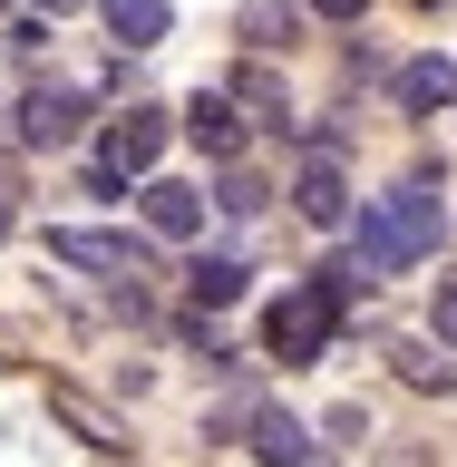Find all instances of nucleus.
<instances>
[{
	"instance_id": "nucleus-20",
	"label": "nucleus",
	"mask_w": 457,
	"mask_h": 467,
	"mask_svg": "<svg viewBox=\"0 0 457 467\" xmlns=\"http://www.w3.org/2000/svg\"><path fill=\"white\" fill-rule=\"evenodd\" d=\"M429 331L457 350V283H438V302H429Z\"/></svg>"
},
{
	"instance_id": "nucleus-8",
	"label": "nucleus",
	"mask_w": 457,
	"mask_h": 467,
	"mask_svg": "<svg viewBox=\"0 0 457 467\" xmlns=\"http://www.w3.org/2000/svg\"><path fill=\"white\" fill-rule=\"evenodd\" d=\"M350 263H360V283H389V273H400V263H419V254H409V244H400V224L370 204V214L350 224Z\"/></svg>"
},
{
	"instance_id": "nucleus-11",
	"label": "nucleus",
	"mask_w": 457,
	"mask_h": 467,
	"mask_svg": "<svg viewBox=\"0 0 457 467\" xmlns=\"http://www.w3.org/2000/svg\"><path fill=\"white\" fill-rule=\"evenodd\" d=\"M389 88H400V108H409V117H438V108L457 98V58H409Z\"/></svg>"
},
{
	"instance_id": "nucleus-10",
	"label": "nucleus",
	"mask_w": 457,
	"mask_h": 467,
	"mask_svg": "<svg viewBox=\"0 0 457 467\" xmlns=\"http://www.w3.org/2000/svg\"><path fill=\"white\" fill-rule=\"evenodd\" d=\"M302 20H312V0H244V10H234L244 49H292V39H302Z\"/></svg>"
},
{
	"instance_id": "nucleus-15",
	"label": "nucleus",
	"mask_w": 457,
	"mask_h": 467,
	"mask_svg": "<svg viewBox=\"0 0 457 467\" xmlns=\"http://www.w3.org/2000/svg\"><path fill=\"white\" fill-rule=\"evenodd\" d=\"M214 204H224L234 224H254L263 204H273V185H263V175H254V166H244V156H234V166H224V185H214Z\"/></svg>"
},
{
	"instance_id": "nucleus-14",
	"label": "nucleus",
	"mask_w": 457,
	"mask_h": 467,
	"mask_svg": "<svg viewBox=\"0 0 457 467\" xmlns=\"http://www.w3.org/2000/svg\"><path fill=\"white\" fill-rule=\"evenodd\" d=\"M244 438H254L263 467H292L302 448H312V438H302V419H283V409H254V429H244Z\"/></svg>"
},
{
	"instance_id": "nucleus-18",
	"label": "nucleus",
	"mask_w": 457,
	"mask_h": 467,
	"mask_svg": "<svg viewBox=\"0 0 457 467\" xmlns=\"http://www.w3.org/2000/svg\"><path fill=\"white\" fill-rule=\"evenodd\" d=\"M321 429H331V448H350V438L370 429V409H360V400H341V409H331V419H321Z\"/></svg>"
},
{
	"instance_id": "nucleus-7",
	"label": "nucleus",
	"mask_w": 457,
	"mask_h": 467,
	"mask_svg": "<svg viewBox=\"0 0 457 467\" xmlns=\"http://www.w3.org/2000/svg\"><path fill=\"white\" fill-rule=\"evenodd\" d=\"M146 224L166 244H195L204 234V185H175V175H146Z\"/></svg>"
},
{
	"instance_id": "nucleus-9",
	"label": "nucleus",
	"mask_w": 457,
	"mask_h": 467,
	"mask_svg": "<svg viewBox=\"0 0 457 467\" xmlns=\"http://www.w3.org/2000/svg\"><path fill=\"white\" fill-rule=\"evenodd\" d=\"M185 137L214 156V166H234L244 156V117H234V98H214V88H195V108H185Z\"/></svg>"
},
{
	"instance_id": "nucleus-4",
	"label": "nucleus",
	"mask_w": 457,
	"mask_h": 467,
	"mask_svg": "<svg viewBox=\"0 0 457 467\" xmlns=\"http://www.w3.org/2000/svg\"><path fill=\"white\" fill-rule=\"evenodd\" d=\"M292 214L302 224H321V234H341L350 224V175H341V156H302V175H292Z\"/></svg>"
},
{
	"instance_id": "nucleus-1",
	"label": "nucleus",
	"mask_w": 457,
	"mask_h": 467,
	"mask_svg": "<svg viewBox=\"0 0 457 467\" xmlns=\"http://www.w3.org/2000/svg\"><path fill=\"white\" fill-rule=\"evenodd\" d=\"M350 283H360V263H321V273H312L302 292H283V302L263 312V350H273L283 370H302V360H321V350L341 341Z\"/></svg>"
},
{
	"instance_id": "nucleus-16",
	"label": "nucleus",
	"mask_w": 457,
	"mask_h": 467,
	"mask_svg": "<svg viewBox=\"0 0 457 467\" xmlns=\"http://www.w3.org/2000/svg\"><path fill=\"white\" fill-rule=\"evenodd\" d=\"M234 98H244L263 127H283V117H292V108H283V78H273V68H234Z\"/></svg>"
},
{
	"instance_id": "nucleus-21",
	"label": "nucleus",
	"mask_w": 457,
	"mask_h": 467,
	"mask_svg": "<svg viewBox=\"0 0 457 467\" xmlns=\"http://www.w3.org/2000/svg\"><path fill=\"white\" fill-rule=\"evenodd\" d=\"M312 20H360V0H312Z\"/></svg>"
},
{
	"instance_id": "nucleus-13",
	"label": "nucleus",
	"mask_w": 457,
	"mask_h": 467,
	"mask_svg": "<svg viewBox=\"0 0 457 467\" xmlns=\"http://www.w3.org/2000/svg\"><path fill=\"white\" fill-rule=\"evenodd\" d=\"M244 283H254V273H244L234 254H195V263H185V292H195L204 312H224V302H244Z\"/></svg>"
},
{
	"instance_id": "nucleus-6",
	"label": "nucleus",
	"mask_w": 457,
	"mask_h": 467,
	"mask_svg": "<svg viewBox=\"0 0 457 467\" xmlns=\"http://www.w3.org/2000/svg\"><path fill=\"white\" fill-rule=\"evenodd\" d=\"M166 137H175V127H166V108H127V117L108 127V166H117V175H156Z\"/></svg>"
},
{
	"instance_id": "nucleus-17",
	"label": "nucleus",
	"mask_w": 457,
	"mask_h": 467,
	"mask_svg": "<svg viewBox=\"0 0 457 467\" xmlns=\"http://www.w3.org/2000/svg\"><path fill=\"white\" fill-rule=\"evenodd\" d=\"M400 379H419V389H457L448 360H419V350H400Z\"/></svg>"
},
{
	"instance_id": "nucleus-23",
	"label": "nucleus",
	"mask_w": 457,
	"mask_h": 467,
	"mask_svg": "<svg viewBox=\"0 0 457 467\" xmlns=\"http://www.w3.org/2000/svg\"><path fill=\"white\" fill-rule=\"evenodd\" d=\"M10 214H20V204H10V185H0V234H10Z\"/></svg>"
},
{
	"instance_id": "nucleus-24",
	"label": "nucleus",
	"mask_w": 457,
	"mask_h": 467,
	"mask_svg": "<svg viewBox=\"0 0 457 467\" xmlns=\"http://www.w3.org/2000/svg\"><path fill=\"white\" fill-rule=\"evenodd\" d=\"M39 10H49V20H58V10H78V0H39Z\"/></svg>"
},
{
	"instance_id": "nucleus-19",
	"label": "nucleus",
	"mask_w": 457,
	"mask_h": 467,
	"mask_svg": "<svg viewBox=\"0 0 457 467\" xmlns=\"http://www.w3.org/2000/svg\"><path fill=\"white\" fill-rule=\"evenodd\" d=\"M370 467H438V458L419 448V438H379V458H370Z\"/></svg>"
},
{
	"instance_id": "nucleus-3",
	"label": "nucleus",
	"mask_w": 457,
	"mask_h": 467,
	"mask_svg": "<svg viewBox=\"0 0 457 467\" xmlns=\"http://www.w3.org/2000/svg\"><path fill=\"white\" fill-rule=\"evenodd\" d=\"M379 214L400 224V244H409L419 263H429L438 244H448V204H438V185H429V175H409V185H389V195H379Z\"/></svg>"
},
{
	"instance_id": "nucleus-5",
	"label": "nucleus",
	"mask_w": 457,
	"mask_h": 467,
	"mask_svg": "<svg viewBox=\"0 0 457 467\" xmlns=\"http://www.w3.org/2000/svg\"><path fill=\"white\" fill-rule=\"evenodd\" d=\"M49 254L58 263H98L108 283H137V273H146V244H137V234H98V224H58Z\"/></svg>"
},
{
	"instance_id": "nucleus-2",
	"label": "nucleus",
	"mask_w": 457,
	"mask_h": 467,
	"mask_svg": "<svg viewBox=\"0 0 457 467\" xmlns=\"http://www.w3.org/2000/svg\"><path fill=\"white\" fill-rule=\"evenodd\" d=\"M78 137H88V98H78V88H49V78H39V88L20 98V146L58 156V146H78Z\"/></svg>"
},
{
	"instance_id": "nucleus-12",
	"label": "nucleus",
	"mask_w": 457,
	"mask_h": 467,
	"mask_svg": "<svg viewBox=\"0 0 457 467\" xmlns=\"http://www.w3.org/2000/svg\"><path fill=\"white\" fill-rule=\"evenodd\" d=\"M98 20L117 29V49H156V39L175 29V10L166 0H98Z\"/></svg>"
},
{
	"instance_id": "nucleus-25",
	"label": "nucleus",
	"mask_w": 457,
	"mask_h": 467,
	"mask_svg": "<svg viewBox=\"0 0 457 467\" xmlns=\"http://www.w3.org/2000/svg\"><path fill=\"white\" fill-rule=\"evenodd\" d=\"M0 137H10V117H0Z\"/></svg>"
},
{
	"instance_id": "nucleus-22",
	"label": "nucleus",
	"mask_w": 457,
	"mask_h": 467,
	"mask_svg": "<svg viewBox=\"0 0 457 467\" xmlns=\"http://www.w3.org/2000/svg\"><path fill=\"white\" fill-rule=\"evenodd\" d=\"M292 467H331V448H302V458H292Z\"/></svg>"
}]
</instances>
